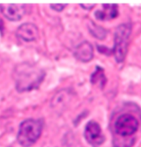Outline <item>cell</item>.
Segmentation results:
<instances>
[{"instance_id": "obj_1", "label": "cell", "mask_w": 141, "mask_h": 147, "mask_svg": "<svg viewBox=\"0 0 141 147\" xmlns=\"http://www.w3.org/2000/svg\"><path fill=\"white\" fill-rule=\"evenodd\" d=\"M45 71L30 62L18 64L14 69L13 79L19 92L38 89L45 78Z\"/></svg>"}, {"instance_id": "obj_2", "label": "cell", "mask_w": 141, "mask_h": 147, "mask_svg": "<svg viewBox=\"0 0 141 147\" xmlns=\"http://www.w3.org/2000/svg\"><path fill=\"white\" fill-rule=\"evenodd\" d=\"M42 119H28L22 122L17 134V140L23 147H31L39 140L42 134Z\"/></svg>"}, {"instance_id": "obj_3", "label": "cell", "mask_w": 141, "mask_h": 147, "mask_svg": "<svg viewBox=\"0 0 141 147\" xmlns=\"http://www.w3.org/2000/svg\"><path fill=\"white\" fill-rule=\"evenodd\" d=\"M131 33V25L123 24L119 25L114 33V49L113 54L117 62H122L128 51V44Z\"/></svg>"}, {"instance_id": "obj_4", "label": "cell", "mask_w": 141, "mask_h": 147, "mask_svg": "<svg viewBox=\"0 0 141 147\" xmlns=\"http://www.w3.org/2000/svg\"><path fill=\"white\" fill-rule=\"evenodd\" d=\"M116 134L123 138H129L134 135L138 128V121L131 114H123L119 117L115 122Z\"/></svg>"}, {"instance_id": "obj_5", "label": "cell", "mask_w": 141, "mask_h": 147, "mask_svg": "<svg viewBox=\"0 0 141 147\" xmlns=\"http://www.w3.org/2000/svg\"><path fill=\"white\" fill-rule=\"evenodd\" d=\"M85 137L88 144L94 147L101 146L105 140L101 126L94 120L89 121L86 124L85 128Z\"/></svg>"}, {"instance_id": "obj_6", "label": "cell", "mask_w": 141, "mask_h": 147, "mask_svg": "<svg viewBox=\"0 0 141 147\" xmlns=\"http://www.w3.org/2000/svg\"><path fill=\"white\" fill-rule=\"evenodd\" d=\"M0 11L3 16L11 22H18L26 13L24 4H1Z\"/></svg>"}, {"instance_id": "obj_7", "label": "cell", "mask_w": 141, "mask_h": 147, "mask_svg": "<svg viewBox=\"0 0 141 147\" xmlns=\"http://www.w3.org/2000/svg\"><path fill=\"white\" fill-rule=\"evenodd\" d=\"M16 35L19 39L26 42L36 41L40 37L39 29L35 24L25 23L20 25L16 30Z\"/></svg>"}, {"instance_id": "obj_8", "label": "cell", "mask_w": 141, "mask_h": 147, "mask_svg": "<svg viewBox=\"0 0 141 147\" xmlns=\"http://www.w3.org/2000/svg\"><path fill=\"white\" fill-rule=\"evenodd\" d=\"M74 55L77 60L81 62H89L94 57V48L93 45L88 41L80 43L74 51Z\"/></svg>"}, {"instance_id": "obj_9", "label": "cell", "mask_w": 141, "mask_h": 147, "mask_svg": "<svg viewBox=\"0 0 141 147\" xmlns=\"http://www.w3.org/2000/svg\"><path fill=\"white\" fill-rule=\"evenodd\" d=\"M73 98V94L70 90H62L58 92L51 100V106L57 109H65L68 107Z\"/></svg>"}, {"instance_id": "obj_10", "label": "cell", "mask_w": 141, "mask_h": 147, "mask_svg": "<svg viewBox=\"0 0 141 147\" xmlns=\"http://www.w3.org/2000/svg\"><path fill=\"white\" fill-rule=\"evenodd\" d=\"M118 5L114 4L102 5V9L96 11L94 16L100 21H109L115 19L118 16Z\"/></svg>"}, {"instance_id": "obj_11", "label": "cell", "mask_w": 141, "mask_h": 147, "mask_svg": "<svg viewBox=\"0 0 141 147\" xmlns=\"http://www.w3.org/2000/svg\"><path fill=\"white\" fill-rule=\"evenodd\" d=\"M91 83L94 85H97L101 89H103L107 83V79L103 69L100 67H96V70L92 74L91 76Z\"/></svg>"}, {"instance_id": "obj_12", "label": "cell", "mask_w": 141, "mask_h": 147, "mask_svg": "<svg viewBox=\"0 0 141 147\" xmlns=\"http://www.w3.org/2000/svg\"><path fill=\"white\" fill-rule=\"evenodd\" d=\"M91 32H92V33L94 34V37H96L97 39H101V40L104 39V37L106 35L105 30H103L102 28L98 27V26H94L93 27V30Z\"/></svg>"}, {"instance_id": "obj_13", "label": "cell", "mask_w": 141, "mask_h": 147, "mask_svg": "<svg viewBox=\"0 0 141 147\" xmlns=\"http://www.w3.org/2000/svg\"><path fill=\"white\" fill-rule=\"evenodd\" d=\"M66 6V5H63V4H51L50 5V7L52 8L53 10L55 11H58V12H61L64 10V8Z\"/></svg>"}, {"instance_id": "obj_14", "label": "cell", "mask_w": 141, "mask_h": 147, "mask_svg": "<svg viewBox=\"0 0 141 147\" xmlns=\"http://www.w3.org/2000/svg\"><path fill=\"white\" fill-rule=\"evenodd\" d=\"M81 6L82 7H84L85 9H87V10H90V9H92L93 7H94L95 6V5L94 4H81Z\"/></svg>"}]
</instances>
